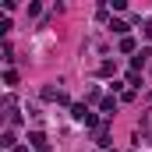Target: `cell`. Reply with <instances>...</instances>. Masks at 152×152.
<instances>
[{
	"mask_svg": "<svg viewBox=\"0 0 152 152\" xmlns=\"http://www.w3.org/2000/svg\"><path fill=\"white\" fill-rule=\"evenodd\" d=\"M71 117H75V120H81V124H88V127H99L96 113H88V106H85V103H75V106H71Z\"/></svg>",
	"mask_w": 152,
	"mask_h": 152,
	"instance_id": "obj_1",
	"label": "cell"
},
{
	"mask_svg": "<svg viewBox=\"0 0 152 152\" xmlns=\"http://www.w3.org/2000/svg\"><path fill=\"white\" fill-rule=\"evenodd\" d=\"M149 57H152V46H142V50L131 57V71H142V67L149 64Z\"/></svg>",
	"mask_w": 152,
	"mask_h": 152,
	"instance_id": "obj_2",
	"label": "cell"
},
{
	"mask_svg": "<svg viewBox=\"0 0 152 152\" xmlns=\"http://www.w3.org/2000/svg\"><path fill=\"white\" fill-rule=\"evenodd\" d=\"M28 145H32L36 152H50V142H46L42 131H32V134H28Z\"/></svg>",
	"mask_w": 152,
	"mask_h": 152,
	"instance_id": "obj_3",
	"label": "cell"
},
{
	"mask_svg": "<svg viewBox=\"0 0 152 152\" xmlns=\"http://www.w3.org/2000/svg\"><path fill=\"white\" fill-rule=\"evenodd\" d=\"M96 145H99V149H110V127H106V124L96 127Z\"/></svg>",
	"mask_w": 152,
	"mask_h": 152,
	"instance_id": "obj_4",
	"label": "cell"
},
{
	"mask_svg": "<svg viewBox=\"0 0 152 152\" xmlns=\"http://www.w3.org/2000/svg\"><path fill=\"white\" fill-rule=\"evenodd\" d=\"M110 32H117V36L124 39V36H127V32H131V25H127V21H120V18H117V21H110Z\"/></svg>",
	"mask_w": 152,
	"mask_h": 152,
	"instance_id": "obj_5",
	"label": "cell"
},
{
	"mask_svg": "<svg viewBox=\"0 0 152 152\" xmlns=\"http://www.w3.org/2000/svg\"><path fill=\"white\" fill-rule=\"evenodd\" d=\"M99 106H103V113H106V117H113V110H117V99H113V96H106V99H103Z\"/></svg>",
	"mask_w": 152,
	"mask_h": 152,
	"instance_id": "obj_6",
	"label": "cell"
},
{
	"mask_svg": "<svg viewBox=\"0 0 152 152\" xmlns=\"http://www.w3.org/2000/svg\"><path fill=\"white\" fill-rule=\"evenodd\" d=\"M0 145H4V149H18V145H14V131H4V134H0Z\"/></svg>",
	"mask_w": 152,
	"mask_h": 152,
	"instance_id": "obj_7",
	"label": "cell"
},
{
	"mask_svg": "<svg viewBox=\"0 0 152 152\" xmlns=\"http://www.w3.org/2000/svg\"><path fill=\"white\" fill-rule=\"evenodd\" d=\"M120 53H134V39H131V36L120 39Z\"/></svg>",
	"mask_w": 152,
	"mask_h": 152,
	"instance_id": "obj_8",
	"label": "cell"
},
{
	"mask_svg": "<svg viewBox=\"0 0 152 152\" xmlns=\"http://www.w3.org/2000/svg\"><path fill=\"white\" fill-rule=\"evenodd\" d=\"M127 85H134V88H142V75H138V71H131V75H127Z\"/></svg>",
	"mask_w": 152,
	"mask_h": 152,
	"instance_id": "obj_9",
	"label": "cell"
},
{
	"mask_svg": "<svg viewBox=\"0 0 152 152\" xmlns=\"http://www.w3.org/2000/svg\"><path fill=\"white\" fill-rule=\"evenodd\" d=\"M145 39L152 42V21H145Z\"/></svg>",
	"mask_w": 152,
	"mask_h": 152,
	"instance_id": "obj_10",
	"label": "cell"
},
{
	"mask_svg": "<svg viewBox=\"0 0 152 152\" xmlns=\"http://www.w3.org/2000/svg\"><path fill=\"white\" fill-rule=\"evenodd\" d=\"M110 152H113V149H110Z\"/></svg>",
	"mask_w": 152,
	"mask_h": 152,
	"instance_id": "obj_11",
	"label": "cell"
}]
</instances>
